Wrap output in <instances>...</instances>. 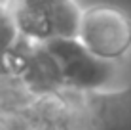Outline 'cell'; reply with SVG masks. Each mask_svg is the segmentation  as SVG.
<instances>
[{"instance_id":"obj_1","label":"cell","mask_w":131,"mask_h":130,"mask_svg":"<svg viewBox=\"0 0 131 130\" xmlns=\"http://www.w3.org/2000/svg\"><path fill=\"white\" fill-rule=\"evenodd\" d=\"M67 130H131V86L122 92L63 88Z\"/></svg>"},{"instance_id":"obj_2","label":"cell","mask_w":131,"mask_h":130,"mask_svg":"<svg viewBox=\"0 0 131 130\" xmlns=\"http://www.w3.org/2000/svg\"><path fill=\"white\" fill-rule=\"evenodd\" d=\"M76 38L99 59H114L131 46V19L108 4L88 8L80 15Z\"/></svg>"},{"instance_id":"obj_3","label":"cell","mask_w":131,"mask_h":130,"mask_svg":"<svg viewBox=\"0 0 131 130\" xmlns=\"http://www.w3.org/2000/svg\"><path fill=\"white\" fill-rule=\"evenodd\" d=\"M46 42L65 88L95 90L110 77V67L105 59L95 57L78 38H49Z\"/></svg>"},{"instance_id":"obj_4","label":"cell","mask_w":131,"mask_h":130,"mask_svg":"<svg viewBox=\"0 0 131 130\" xmlns=\"http://www.w3.org/2000/svg\"><path fill=\"white\" fill-rule=\"evenodd\" d=\"M17 40H19V33L12 17V12L0 8V75H8L6 59Z\"/></svg>"}]
</instances>
